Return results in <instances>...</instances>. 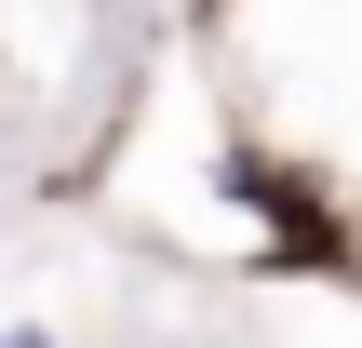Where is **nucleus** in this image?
I'll list each match as a JSON object with an SVG mask.
<instances>
[{
  "instance_id": "1",
  "label": "nucleus",
  "mask_w": 362,
  "mask_h": 348,
  "mask_svg": "<svg viewBox=\"0 0 362 348\" xmlns=\"http://www.w3.org/2000/svg\"><path fill=\"white\" fill-rule=\"evenodd\" d=\"M0 348H54V335H0Z\"/></svg>"
}]
</instances>
